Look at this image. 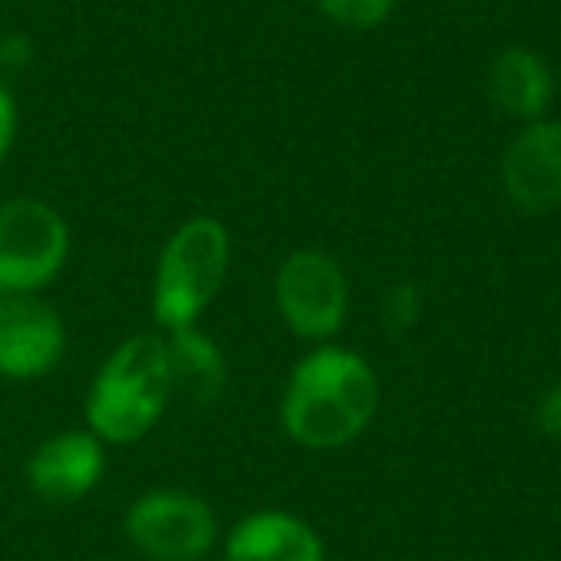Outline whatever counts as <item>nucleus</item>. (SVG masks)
Returning <instances> with one entry per match:
<instances>
[{
    "label": "nucleus",
    "instance_id": "nucleus-11",
    "mask_svg": "<svg viewBox=\"0 0 561 561\" xmlns=\"http://www.w3.org/2000/svg\"><path fill=\"white\" fill-rule=\"evenodd\" d=\"M484 93L496 112H504L515 124L550 116L553 104V70L538 50L530 47H504L492 55L484 73Z\"/></svg>",
    "mask_w": 561,
    "mask_h": 561
},
{
    "label": "nucleus",
    "instance_id": "nucleus-15",
    "mask_svg": "<svg viewBox=\"0 0 561 561\" xmlns=\"http://www.w3.org/2000/svg\"><path fill=\"white\" fill-rule=\"evenodd\" d=\"M535 427L546 438H561V381L546 385L535 400Z\"/></svg>",
    "mask_w": 561,
    "mask_h": 561
},
{
    "label": "nucleus",
    "instance_id": "nucleus-13",
    "mask_svg": "<svg viewBox=\"0 0 561 561\" xmlns=\"http://www.w3.org/2000/svg\"><path fill=\"white\" fill-rule=\"evenodd\" d=\"M316 12L346 32H374L397 12L400 0H312Z\"/></svg>",
    "mask_w": 561,
    "mask_h": 561
},
{
    "label": "nucleus",
    "instance_id": "nucleus-5",
    "mask_svg": "<svg viewBox=\"0 0 561 561\" xmlns=\"http://www.w3.org/2000/svg\"><path fill=\"white\" fill-rule=\"evenodd\" d=\"M124 538L147 561H204L219 546V519L201 492L158 484L127 504Z\"/></svg>",
    "mask_w": 561,
    "mask_h": 561
},
{
    "label": "nucleus",
    "instance_id": "nucleus-9",
    "mask_svg": "<svg viewBox=\"0 0 561 561\" xmlns=\"http://www.w3.org/2000/svg\"><path fill=\"white\" fill-rule=\"evenodd\" d=\"M104 469H108V446L85 427L43 438L27 458L24 477L27 489L47 504H78L104 481Z\"/></svg>",
    "mask_w": 561,
    "mask_h": 561
},
{
    "label": "nucleus",
    "instance_id": "nucleus-8",
    "mask_svg": "<svg viewBox=\"0 0 561 561\" xmlns=\"http://www.w3.org/2000/svg\"><path fill=\"white\" fill-rule=\"evenodd\" d=\"M500 188L523 216H550L561 208V119L519 124L500 154Z\"/></svg>",
    "mask_w": 561,
    "mask_h": 561
},
{
    "label": "nucleus",
    "instance_id": "nucleus-1",
    "mask_svg": "<svg viewBox=\"0 0 561 561\" xmlns=\"http://www.w3.org/2000/svg\"><path fill=\"white\" fill-rule=\"evenodd\" d=\"M381 412V377L358 351L320 343L293 366L280 392V431L300 450H343Z\"/></svg>",
    "mask_w": 561,
    "mask_h": 561
},
{
    "label": "nucleus",
    "instance_id": "nucleus-16",
    "mask_svg": "<svg viewBox=\"0 0 561 561\" xmlns=\"http://www.w3.org/2000/svg\"><path fill=\"white\" fill-rule=\"evenodd\" d=\"M16 131H20L16 96H12L9 81L0 78V165H4V158H9L12 147H16Z\"/></svg>",
    "mask_w": 561,
    "mask_h": 561
},
{
    "label": "nucleus",
    "instance_id": "nucleus-3",
    "mask_svg": "<svg viewBox=\"0 0 561 561\" xmlns=\"http://www.w3.org/2000/svg\"><path fill=\"white\" fill-rule=\"evenodd\" d=\"M231 273V231L216 216H188L165 239L150 285V312L162 335L201 328Z\"/></svg>",
    "mask_w": 561,
    "mask_h": 561
},
{
    "label": "nucleus",
    "instance_id": "nucleus-2",
    "mask_svg": "<svg viewBox=\"0 0 561 561\" xmlns=\"http://www.w3.org/2000/svg\"><path fill=\"white\" fill-rule=\"evenodd\" d=\"M173 392L170 346L162 331L131 335L101 362L85 392V427L104 446L142 443L162 423Z\"/></svg>",
    "mask_w": 561,
    "mask_h": 561
},
{
    "label": "nucleus",
    "instance_id": "nucleus-7",
    "mask_svg": "<svg viewBox=\"0 0 561 561\" xmlns=\"http://www.w3.org/2000/svg\"><path fill=\"white\" fill-rule=\"evenodd\" d=\"M66 358V323L43 293H0V377L39 381Z\"/></svg>",
    "mask_w": 561,
    "mask_h": 561
},
{
    "label": "nucleus",
    "instance_id": "nucleus-4",
    "mask_svg": "<svg viewBox=\"0 0 561 561\" xmlns=\"http://www.w3.org/2000/svg\"><path fill=\"white\" fill-rule=\"evenodd\" d=\"M273 308L300 343H331L351 320V277L343 262L320 247L293 250L273 277Z\"/></svg>",
    "mask_w": 561,
    "mask_h": 561
},
{
    "label": "nucleus",
    "instance_id": "nucleus-10",
    "mask_svg": "<svg viewBox=\"0 0 561 561\" xmlns=\"http://www.w3.org/2000/svg\"><path fill=\"white\" fill-rule=\"evenodd\" d=\"M224 561H328V542L305 515L262 507L227 530Z\"/></svg>",
    "mask_w": 561,
    "mask_h": 561
},
{
    "label": "nucleus",
    "instance_id": "nucleus-12",
    "mask_svg": "<svg viewBox=\"0 0 561 561\" xmlns=\"http://www.w3.org/2000/svg\"><path fill=\"white\" fill-rule=\"evenodd\" d=\"M165 346H170L173 392H181L201 408L216 404L227 389V358L216 339L201 328H185L170 331Z\"/></svg>",
    "mask_w": 561,
    "mask_h": 561
},
{
    "label": "nucleus",
    "instance_id": "nucleus-6",
    "mask_svg": "<svg viewBox=\"0 0 561 561\" xmlns=\"http://www.w3.org/2000/svg\"><path fill=\"white\" fill-rule=\"evenodd\" d=\"M70 224L39 196L0 204V293H43L70 262Z\"/></svg>",
    "mask_w": 561,
    "mask_h": 561
},
{
    "label": "nucleus",
    "instance_id": "nucleus-14",
    "mask_svg": "<svg viewBox=\"0 0 561 561\" xmlns=\"http://www.w3.org/2000/svg\"><path fill=\"white\" fill-rule=\"evenodd\" d=\"M420 308H423V297L415 285H397L385 300V323H389L392 335H404V331L415 328L420 320Z\"/></svg>",
    "mask_w": 561,
    "mask_h": 561
}]
</instances>
